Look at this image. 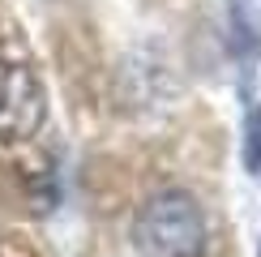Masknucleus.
Instances as JSON below:
<instances>
[{"label":"nucleus","instance_id":"nucleus-3","mask_svg":"<svg viewBox=\"0 0 261 257\" xmlns=\"http://www.w3.org/2000/svg\"><path fill=\"white\" fill-rule=\"evenodd\" d=\"M240 159L248 176H261V103L248 107L244 116V137H240Z\"/></svg>","mask_w":261,"mask_h":257},{"label":"nucleus","instance_id":"nucleus-1","mask_svg":"<svg viewBox=\"0 0 261 257\" xmlns=\"http://www.w3.org/2000/svg\"><path fill=\"white\" fill-rule=\"evenodd\" d=\"M133 244L141 257H201L210 244V223L193 193L163 189L133 219Z\"/></svg>","mask_w":261,"mask_h":257},{"label":"nucleus","instance_id":"nucleus-4","mask_svg":"<svg viewBox=\"0 0 261 257\" xmlns=\"http://www.w3.org/2000/svg\"><path fill=\"white\" fill-rule=\"evenodd\" d=\"M0 257H39L21 236H0Z\"/></svg>","mask_w":261,"mask_h":257},{"label":"nucleus","instance_id":"nucleus-2","mask_svg":"<svg viewBox=\"0 0 261 257\" xmlns=\"http://www.w3.org/2000/svg\"><path fill=\"white\" fill-rule=\"evenodd\" d=\"M43 116H47V90L39 73L21 60L0 56V142L35 137Z\"/></svg>","mask_w":261,"mask_h":257},{"label":"nucleus","instance_id":"nucleus-5","mask_svg":"<svg viewBox=\"0 0 261 257\" xmlns=\"http://www.w3.org/2000/svg\"><path fill=\"white\" fill-rule=\"evenodd\" d=\"M257 257H261V244H257Z\"/></svg>","mask_w":261,"mask_h":257}]
</instances>
